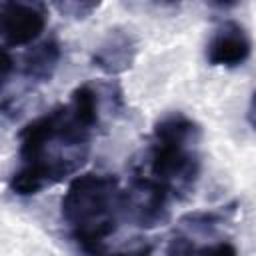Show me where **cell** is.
I'll return each mask as SVG.
<instances>
[{"instance_id":"6da1fadb","label":"cell","mask_w":256,"mask_h":256,"mask_svg":"<svg viewBox=\"0 0 256 256\" xmlns=\"http://www.w3.org/2000/svg\"><path fill=\"white\" fill-rule=\"evenodd\" d=\"M60 216L82 252H104V244L118 230L122 216L118 178L102 172L74 176L60 200Z\"/></svg>"},{"instance_id":"7a4b0ae2","label":"cell","mask_w":256,"mask_h":256,"mask_svg":"<svg viewBox=\"0 0 256 256\" xmlns=\"http://www.w3.org/2000/svg\"><path fill=\"white\" fill-rule=\"evenodd\" d=\"M200 142L152 134L146 150L148 176L164 184L174 198H186L200 176V156L196 146Z\"/></svg>"},{"instance_id":"3957f363","label":"cell","mask_w":256,"mask_h":256,"mask_svg":"<svg viewBox=\"0 0 256 256\" xmlns=\"http://www.w3.org/2000/svg\"><path fill=\"white\" fill-rule=\"evenodd\" d=\"M170 190L146 174H136L122 190V216L138 228L152 230L170 220Z\"/></svg>"},{"instance_id":"277c9868","label":"cell","mask_w":256,"mask_h":256,"mask_svg":"<svg viewBox=\"0 0 256 256\" xmlns=\"http://www.w3.org/2000/svg\"><path fill=\"white\" fill-rule=\"evenodd\" d=\"M46 28V10L32 0H2L0 34L4 48L28 46Z\"/></svg>"},{"instance_id":"5b68a950","label":"cell","mask_w":256,"mask_h":256,"mask_svg":"<svg viewBox=\"0 0 256 256\" xmlns=\"http://www.w3.org/2000/svg\"><path fill=\"white\" fill-rule=\"evenodd\" d=\"M138 52H140L138 36L124 26H114L96 44L90 56V64L106 76H118L134 66Z\"/></svg>"},{"instance_id":"8992f818","label":"cell","mask_w":256,"mask_h":256,"mask_svg":"<svg viewBox=\"0 0 256 256\" xmlns=\"http://www.w3.org/2000/svg\"><path fill=\"white\" fill-rule=\"evenodd\" d=\"M252 56V40L246 28L238 22L220 24L206 44V62L218 68L242 66Z\"/></svg>"},{"instance_id":"52a82bcc","label":"cell","mask_w":256,"mask_h":256,"mask_svg":"<svg viewBox=\"0 0 256 256\" xmlns=\"http://www.w3.org/2000/svg\"><path fill=\"white\" fill-rule=\"evenodd\" d=\"M62 58V48L56 38H48L36 46H32L20 64V72L26 80L36 84H46L54 78L56 68Z\"/></svg>"},{"instance_id":"ba28073f","label":"cell","mask_w":256,"mask_h":256,"mask_svg":"<svg viewBox=\"0 0 256 256\" xmlns=\"http://www.w3.org/2000/svg\"><path fill=\"white\" fill-rule=\"evenodd\" d=\"M68 110L72 118L88 132H94L100 124V94L92 84H80L70 92Z\"/></svg>"},{"instance_id":"9c48e42d","label":"cell","mask_w":256,"mask_h":256,"mask_svg":"<svg viewBox=\"0 0 256 256\" xmlns=\"http://www.w3.org/2000/svg\"><path fill=\"white\" fill-rule=\"evenodd\" d=\"M234 206H236V204L232 202V204L222 206V208H216V210H198V212H188V214H184V216L180 218V224H182L184 228L194 230V232L208 234V232H212L216 226H220V224L228 222V220L234 216V212H236V208H234Z\"/></svg>"},{"instance_id":"30bf717a","label":"cell","mask_w":256,"mask_h":256,"mask_svg":"<svg viewBox=\"0 0 256 256\" xmlns=\"http://www.w3.org/2000/svg\"><path fill=\"white\" fill-rule=\"evenodd\" d=\"M102 2L104 0H58V8L74 20H86L102 6Z\"/></svg>"},{"instance_id":"8fae6325","label":"cell","mask_w":256,"mask_h":256,"mask_svg":"<svg viewBox=\"0 0 256 256\" xmlns=\"http://www.w3.org/2000/svg\"><path fill=\"white\" fill-rule=\"evenodd\" d=\"M196 252L200 254H236V248L228 242H216V244H206L202 248H196Z\"/></svg>"},{"instance_id":"7c38bea8","label":"cell","mask_w":256,"mask_h":256,"mask_svg":"<svg viewBox=\"0 0 256 256\" xmlns=\"http://www.w3.org/2000/svg\"><path fill=\"white\" fill-rule=\"evenodd\" d=\"M246 122L252 128V132L256 134V90L252 92L250 102H248V108H246Z\"/></svg>"},{"instance_id":"4fadbf2b","label":"cell","mask_w":256,"mask_h":256,"mask_svg":"<svg viewBox=\"0 0 256 256\" xmlns=\"http://www.w3.org/2000/svg\"><path fill=\"white\" fill-rule=\"evenodd\" d=\"M210 6H214V8H218V10H230V8H234L240 0H206Z\"/></svg>"},{"instance_id":"5bb4252c","label":"cell","mask_w":256,"mask_h":256,"mask_svg":"<svg viewBox=\"0 0 256 256\" xmlns=\"http://www.w3.org/2000/svg\"><path fill=\"white\" fill-rule=\"evenodd\" d=\"M180 0H154V4H158V6H174Z\"/></svg>"}]
</instances>
